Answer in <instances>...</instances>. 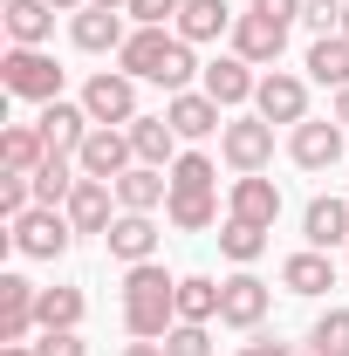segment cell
I'll return each mask as SVG.
<instances>
[{
	"instance_id": "obj_1",
	"label": "cell",
	"mask_w": 349,
	"mask_h": 356,
	"mask_svg": "<svg viewBox=\"0 0 349 356\" xmlns=\"http://www.w3.org/2000/svg\"><path fill=\"white\" fill-rule=\"evenodd\" d=\"M124 329L137 343H165L178 329V281L158 261H137L124 274Z\"/></svg>"
},
{
	"instance_id": "obj_2",
	"label": "cell",
	"mask_w": 349,
	"mask_h": 356,
	"mask_svg": "<svg viewBox=\"0 0 349 356\" xmlns=\"http://www.w3.org/2000/svg\"><path fill=\"white\" fill-rule=\"evenodd\" d=\"M117 62H124V76H137V83H165L178 96V89L192 83V42L185 35H165V28H131V42L117 48Z\"/></svg>"
},
{
	"instance_id": "obj_3",
	"label": "cell",
	"mask_w": 349,
	"mask_h": 356,
	"mask_svg": "<svg viewBox=\"0 0 349 356\" xmlns=\"http://www.w3.org/2000/svg\"><path fill=\"white\" fill-rule=\"evenodd\" d=\"M0 83H7V96H28V103H62V69L42 48H7L0 55Z\"/></svg>"
},
{
	"instance_id": "obj_4",
	"label": "cell",
	"mask_w": 349,
	"mask_h": 356,
	"mask_svg": "<svg viewBox=\"0 0 349 356\" xmlns=\"http://www.w3.org/2000/svg\"><path fill=\"white\" fill-rule=\"evenodd\" d=\"M28 261H62L69 254V240H76V226H69V213H55V206H35V213H21L14 220V233H7Z\"/></svg>"
},
{
	"instance_id": "obj_5",
	"label": "cell",
	"mask_w": 349,
	"mask_h": 356,
	"mask_svg": "<svg viewBox=\"0 0 349 356\" xmlns=\"http://www.w3.org/2000/svg\"><path fill=\"white\" fill-rule=\"evenodd\" d=\"M219 158H226L233 172H267V165H274V124H267V117H233V124L219 131Z\"/></svg>"
},
{
	"instance_id": "obj_6",
	"label": "cell",
	"mask_w": 349,
	"mask_h": 356,
	"mask_svg": "<svg viewBox=\"0 0 349 356\" xmlns=\"http://www.w3.org/2000/svg\"><path fill=\"white\" fill-rule=\"evenodd\" d=\"M83 110L89 124H137V76H124V69H103V76H89L83 89Z\"/></svg>"
},
{
	"instance_id": "obj_7",
	"label": "cell",
	"mask_w": 349,
	"mask_h": 356,
	"mask_svg": "<svg viewBox=\"0 0 349 356\" xmlns=\"http://www.w3.org/2000/svg\"><path fill=\"white\" fill-rule=\"evenodd\" d=\"M76 165H83V178H117L137 165V144H131V131H117V124H96V131L83 137V151H76Z\"/></svg>"
},
{
	"instance_id": "obj_8",
	"label": "cell",
	"mask_w": 349,
	"mask_h": 356,
	"mask_svg": "<svg viewBox=\"0 0 349 356\" xmlns=\"http://www.w3.org/2000/svg\"><path fill=\"white\" fill-rule=\"evenodd\" d=\"M254 117H267V124H308V83L288 76V69H267L261 89H254Z\"/></svg>"
},
{
	"instance_id": "obj_9",
	"label": "cell",
	"mask_w": 349,
	"mask_h": 356,
	"mask_svg": "<svg viewBox=\"0 0 349 356\" xmlns=\"http://www.w3.org/2000/svg\"><path fill=\"white\" fill-rule=\"evenodd\" d=\"M219 322L226 329H261L267 322V281L261 274H233V281H219Z\"/></svg>"
},
{
	"instance_id": "obj_10",
	"label": "cell",
	"mask_w": 349,
	"mask_h": 356,
	"mask_svg": "<svg viewBox=\"0 0 349 356\" xmlns=\"http://www.w3.org/2000/svg\"><path fill=\"white\" fill-rule=\"evenodd\" d=\"M226 220H247V226H274L281 220V185L261 172H240L233 192H226Z\"/></svg>"
},
{
	"instance_id": "obj_11",
	"label": "cell",
	"mask_w": 349,
	"mask_h": 356,
	"mask_svg": "<svg viewBox=\"0 0 349 356\" xmlns=\"http://www.w3.org/2000/svg\"><path fill=\"white\" fill-rule=\"evenodd\" d=\"M281 48H288V28H281V21H267V14H240V21H233V55H240V62L274 69Z\"/></svg>"
},
{
	"instance_id": "obj_12",
	"label": "cell",
	"mask_w": 349,
	"mask_h": 356,
	"mask_svg": "<svg viewBox=\"0 0 349 356\" xmlns=\"http://www.w3.org/2000/svg\"><path fill=\"white\" fill-rule=\"evenodd\" d=\"M288 158H295L302 172H329V165L343 158V124H336V117H329V124H315V117H308V124H295Z\"/></svg>"
},
{
	"instance_id": "obj_13",
	"label": "cell",
	"mask_w": 349,
	"mask_h": 356,
	"mask_svg": "<svg viewBox=\"0 0 349 356\" xmlns=\"http://www.w3.org/2000/svg\"><path fill=\"white\" fill-rule=\"evenodd\" d=\"M35 302H42L35 281L0 274V343H28V329H42V322H35Z\"/></svg>"
},
{
	"instance_id": "obj_14",
	"label": "cell",
	"mask_w": 349,
	"mask_h": 356,
	"mask_svg": "<svg viewBox=\"0 0 349 356\" xmlns=\"http://www.w3.org/2000/svg\"><path fill=\"white\" fill-rule=\"evenodd\" d=\"M254 89H261L254 62H240V55H219V62H206V96H213L219 110H240V103H254Z\"/></svg>"
},
{
	"instance_id": "obj_15",
	"label": "cell",
	"mask_w": 349,
	"mask_h": 356,
	"mask_svg": "<svg viewBox=\"0 0 349 356\" xmlns=\"http://www.w3.org/2000/svg\"><path fill=\"white\" fill-rule=\"evenodd\" d=\"M110 199H117V185H110V178H83V185L69 192V206H62V213H69L76 233H110V226H117Z\"/></svg>"
},
{
	"instance_id": "obj_16",
	"label": "cell",
	"mask_w": 349,
	"mask_h": 356,
	"mask_svg": "<svg viewBox=\"0 0 349 356\" xmlns=\"http://www.w3.org/2000/svg\"><path fill=\"white\" fill-rule=\"evenodd\" d=\"M69 42L83 48V55H110V48H124L131 35H124V14H117V7H83V14L69 21Z\"/></svg>"
},
{
	"instance_id": "obj_17",
	"label": "cell",
	"mask_w": 349,
	"mask_h": 356,
	"mask_svg": "<svg viewBox=\"0 0 349 356\" xmlns=\"http://www.w3.org/2000/svg\"><path fill=\"white\" fill-rule=\"evenodd\" d=\"M165 124H172L178 137H213V131H226V124H219V103L206 96V89H178L172 103H165Z\"/></svg>"
},
{
	"instance_id": "obj_18",
	"label": "cell",
	"mask_w": 349,
	"mask_h": 356,
	"mask_svg": "<svg viewBox=\"0 0 349 356\" xmlns=\"http://www.w3.org/2000/svg\"><path fill=\"white\" fill-rule=\"evenodd\" d=\"M281 288H288V295H329V288H336V261H329L322 247H302V254L281 261Z\"/></svg>"
},
{
	"instance_id": "obj_19",
	"label": "cell",
	"mask_w": 349,
	"mask_h": 356,
	"mask_svg": "<svg viewBox=\"0 0 349 356\" xmlns=\"http://www.w3.org/2000/svg\"><path fill=\"white\" fill-rule=\"evenodd\" d=\"M35 124H42L48 151H69V158H76V151H83V137L96 131L83 103H42V117H35Z\"/></svg>"
},
{
	"instance_id": "obj_20",
	"label": "cell",
	"mask_w": 349,
	"mask_h": 356,
	"mask_svg": "<svg viewBox=\"0 0 349 356\" xmlns=\"http://www.w3.org/2000/svg\"><path fill=\"white\" fill-rule=\"evenodd\" d=\"M302 233H308V247H349V199H308V213H302Z\"/></svg>"
},
{
	"instance_id": "obj_21",
	"label": "cell",
	"mask_w": 349,
	"mask_h": 356,
	"mask_svg": "<svg viewBox=\"0 0 349 356\" xmlns=\"http://www.w3.org/2000/svg\"><path fill=\"white\" fill-rule=\"evenodd\" d=\"M233 21H240V14H233L226 0H185L172 28H178L192 48H199V42H219V35H233Z\"/></svg>"
},
{
	"instance_id": "obj_22",
	"label": "cell",
	"mask_w": 349,
	"mask_h": 356,
	"mask_svg": "<svg viewBox=\"0 0 349 356\" xmlns=\"http://www.w3.org/2000/svg\"><path fill=\"white\" fill-rule=\"evenodd\" d=\"M172 199V178L158 172V165H131V172L117 178V206L124 213H158Z\"/></svg>"
},
{
	"instance_id": "obj_23",
	"label": "cell",
	"mask_w": 349,
	"mask_h": 356,
	"mask_svg": "<svg viewBox=\"0 0 349 356\" xmlns=\"http://www.w3.org/2000/svg\"><path fill=\"white\" fill-rule=\"evenodd\" d=\"M103 240H110V254H117L124 267H137V261L158 254V226H151V213H117V226H110Z\"/></svg>"
},
{
	"instance_id": "obj_24",
	"label": "cell",
	"mask_w": 349,
	"mask_h": 356,
	"mask_svg": "<svg viewBox=\"0 0 349 356\" xmlns=\"http://www.w3.org/2000/svg\"><path fill=\"white\" fill-rule=\"evenodd\" d=\"M137 144V165H158V172H172L178 165V131L165 124V117H137V124H124Z\"/></svg>"
},
{
	"instance_id": "obj_25",
	"label": "cell",
	"mask_w": 349,
	"mask_h": 356,
	"mask_svg": "<svg viewBox=\"0 0 349 356\" xmlns=\"http://www.w3.org/2000/svg\"><path fill=\"white\" fill-rule=\"evenodd\" d=\"M0 158H7V172H42V158H48V137H42V124H7L0 131Z\"/></svg>"
},
{
	"instance_id": "obj_26",
	"label": "cell",
	"mask_w": 349,
	"mask_h": 356,
	"mask_svg": "<svg viewBox=\"0 0 349 356\" xmlns=\"http://www.w3.org/2000/svg\"><path fill=\"white\" fill-rule=\"evenodd\" d=\"M7 35H14V48H42L55 35V7L48 0H7Z\"/></svg>"
},
{
	"instance_id": "obj_27",
	"label": "cell",
	"mask_w": 349,
	"mask_h": 356,
	"mask_svg": "<svg viewBox=\"0 0 349 356\" xmlns=\"http://www.w3.org/2000/svg\"><path fill=\"white\" fill-rule=\"evenodd\" d=\"M165 220H172L178 233H206V226H226V220H219V199H213V192H172V199H165Z\"/></svg>"
},
{
	"instance_id": "obj_28",
	"label": "cell",
	"mask_w": 349,
	"mask_h": 356,
	"mask_svg": "<svg viewBox=\"0 0 349 356\" xmlns=\"http://www.w3.org/2000/svg\"><path fill=\"white\" fill-rule=\"evenodd\" d=\"M308 76L329 89H349V35H322L308 48Z\"/></svg>"
},
{
	"instance_id": "obj_29",
	"label": "cell",
	"mask_w": 349,
	"mask_h": 356,
	"mask_svg": "<svg viewBox=\"0 0 349 356\" xmlns=\"http://www.w3.org/2000/svg\"><path fill=\"white\" fill-rule=\"evenodd\" d=\"M219 254H226V261H240V267H254V261L267 254V226L226 220V226H219Z\"/></svg>"
},
{
	"instance_id": "obj_30",
	"label": "cell",
	"mask_w": 349,
	"mask_h": 356,
	"mask_svg": "<svg viewBox=\"0 0 349 356\" xmlns=\"http://www.w3.org/2000/svg\"><path fill=\"white\" fill-rule=\"evenodd\" d=\"M213 315H219V281L185 274L178 281V322H213Z\"/></svg>"
},
{
	"instance_id": "obj_31",
	"label": "cell",
	"mask_w": 349,
	"mask_h": 356,
	"mask_svg": "<svg viewBox=\"0 0 349 356\" xmlns=\"http://www.w3.org/2000/svg\"><path fill=\"white\" fill-rule=\"evenodd\" d=\"M35 322H42V329H76V322H83V288H42Z\"/></svg>"
},
{
	"instance_id": "obj_32",
	"label": "cell",
	"mask_w": 349,
	"mask_h": 356,
	"mask_svg": "<svg viewBox=\"0 0 349 356\" xmlns=\"http://www.w3.org/2000/svg\"><path fill=\"white\" fill-rule=\"evenodd\" d=\"M219 185V165L206 158V151H178L172 165V192H213Z\"/></svg>"
},
{
	"instance_id": "obj_33",
	"label": "cell",
	"mask_w": 349,
	"mask_h": 356,
	"mask_svg": "<svg viewBox=\"0 0 349 356\" xmlns=\"http://www.w3.org/2000/svg\"><path fill=\"white\" fill-rule=\"evenodd\" d=\"M308 356H349V309H329L308 329Z\"/></svg>"
},
{
	"instance_id": "obj_34",
	"label": "cell",
	"mask_w": 349,
	"mask_h": 356,
	"mask_svg": "<svg viewBox=\"0 0 349 356\" xmlns=\"http://www.w3.org/2000/svg\"><path fill=\"white\" fill-rule=\"evenodd\" d=\"M0 213H7V226L21 213H35V178L28 172H0Z\"/></svg>"
},
{
	"instance_id": "obj_35",
	"label": "cell",
	"mask_w": 349,
	"mask_h": 356,
	"mask_svg": "<svg viewBox=\"0 0 349 356\" xmlns=\"http://www.w3.org/2000/svg\"><path fill=\"white\" fill-rule=\"evenodd\" d=\"M165 356H213V336H206V322H178L172 336H165Z\"/></svg>"
},
{
	"instance_id": "obj_36",
	"label": "cell",
	"mask_w": 349,
	"mask_h": 356,
	"mask_svg": "<svg viewBox=\"0 0 349 356\" xmlns=\"http://www.w3.org/2000/svg\"><path fill=\"white\" fill-rule=\"evenodd\" d=\"M302 28L322 42V35H343V0H308L302 7Z\"/></svg>"
},
{
	"instance_id": "obj_37",
	"label": "cell",
	"mask_w": 349,
	"mask_h": 356,
	"mask_svg": "<svg viewBox=\"0 0 349 356\" xmlns=\"http://www.w3.org/2000/svg\"><path fill=\"white\" fill-rule=\"evenodd\" d=\"M178 7H185V0H131L124 14H131L137 28H165V21H178Z\"/></svg>"
},
{
	"instance_id": "obj_38",
	"label": "cell",
	"mask_w": 349,
	"mask_h": 356,
	"mask_svg": "<svg viewBox=\"0 0 349 356\" xmlns=\"http://www.w3.org/2000/svg\"><path fill=\"white\" fill-rule=\"evenodd\" d=\"M35 356H89V350H83V336H76V329H42Z\"/></svg>"
},
{
	"instance_id": "obj_39",
	"label": "cell",
	"mask_w": 349,
	"mask_h": 356,
	"mask_svg": "<svg viewBox=\"0 0 349 356\" xmlns=\"http://www.w3.org/2000/svg\"><path fill=\"white\" fill-rule=\"evenodd\" d=\"M254 14L281 21V28H295V21H302V0H254Z\"/></svg>"
},
{
	"instance_id": "obj_40",
	"label": "cell",
	"mask_w": 349,
	"mask_h": 356,
	"mask_svg": "<svg viewBox=\"0 0 349 356\" xmlns=\"http://www.w3.org/2000/svg\"><path fill=\"white\" fill-rule=\"evenodd\" d=\"M240 356H295V350H288V343H247Z\"/></svg>"
},
{
	"instance_id": "obj_41",
	"label": "cell",
	"mask_w": 349,
	"mask_h": 356,
	"mask_svg": "<svg viewBox=\"0 0 349 356\" xmlns=\"http://www.w3.org/2000/svg\"><path fill=\"white\" fill-rule=\"evenodd\" d=\"M124 356H165V343H131Z\"/></svg>"
},
{
	"instance_id": "obj_42",
	"label": "cell",
	"mask_w": 349,
	"mask_h": 356,
	"mask_svg": "<svg viewBox=\"0 0 349 356\" xmlns=\"http://www.w3.org/2000/svg\"><path fill=\"white\" fill-rule=\"evenodd\" d=\"M336 124H349V89H336Z\"/></svg>"
},
{
	"instance_id": "obj_43",
	"label": "cell",
	"mask_w": 349,
	"mask_h": 356,
	"mask_svg": "<svg viewBox=\"0 0 349 356\" xmlns=\"http://www.w3.org/2000/svg\"><path fill=\"white\" fill-rule=\"evenodd\" d=\"M0 356H35V350H28V343H0Z\"/></svg>"
},
{
	"instance_id": "obj_44",
	"label": "cell",
	"mask_w": 349,
	"mask_h": 356,
	"mask_svg": "<svg viewBox=\"0 0 349 356\" xmlns=\"http://www.w3.org/2000/svg\"><path fill=\"white\" fill-rule=\"evenodd\" d=\"M89 7H117V14H124V7H131V0H89Z\"/></svg>"
},
{
	"instance_id": "obj_45",
	"label": "cell",
	"mask_w": 349,
	"mask_h": 356,
	"mask_svg": "<svg viewBox=\"0 0 349 356\" xmlns=\"http://www.w3.org/2000/svg\"><path fill=\"white\" fill-rule=\"evenodd\" d=\"M48 7H89V0H48Z\"/></svg>"
},
{
	"instance_id": "obj_46",
	"label": "cell",
	"mask_w": 349,
	"mask_h": 356,
	"mask_svg": "<svg viewBox=\"0 0 349 356\" xmlns=\"http://www.w3.org/2000/svg\"><path fill=\"white\" fill-rule=\"evenodd\" d=\"M343 35H349V0H343Z\"/></svg>"
}]
</instances>
